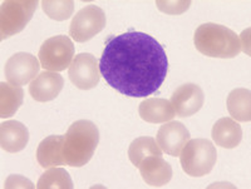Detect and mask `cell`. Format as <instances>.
<instances>
[{
    "label": "cell",
    "instance_id": "obj_9",
    "mask_svg": "<svg viewBox=\"0 0 251 189\" xmlns=\"http://www.w3.org/2000/svg\"><path fill=\"white\" fill-rule=\"evenodd\" d=\"M39 68L40 64L34 55L17 53L9 58L5 64L6 79L14 85H25L38 77Z\"/></svg>",
    "mask_w": 251,
    "mask_h": 189
},
{
    "label": "cell",
    "instance_id": "obj_13",
    "mask_svg": "<svg viewBox=\"0 0 251 189\" xmlns=\"http://www.w3.org/2000/svg\"><path fill=\"white\" fill-rule=\"evenodd\" d=\"M142 179L151 187L166 186L172 178V167L161 155L146 157L138 166Z\"/></svg>",
    "mask_w": 251,
    "mask_h": 189
},
{
    "label": "cell",
    "instance_id": "obj_12",
    "mask_svg": "<svg viewBox=\"0 0 251 189\" xmlns=\"http://www.w3.org/2000/svg\"><path fill=\"white\" fill-rule=\"evenodd\" d=\"M64 81L62 75L55 72L40 73L29 85V93L34 101L44 103L50 102L62 92Z\"/></svg>",
    "mask_w": 251,
    "mask_h": 189
},
{
    "label": "cell",
    "instance_id": "obj_21",
    "mask_svg": "<svg viewBox=\"0 0 251 189\" xmlns=\"http://www.w3.org/2000/svg\"><path fill=\"white\" fill-rule=\"evenodd\" d=\"M73 187L75 186L69 173L66 169L57 167L47 170L39 178L37 184L38 189H72Z\"/></svg>",
    "mask_w": 251,
    "mask_h": 189
},
{
    "label": "cell",
    "instance_id": "obj_6",
    "mask_svg": "<svg viewBox=\"0 0 251 189\" xmlns=\"http://www.w3.org/2000/svg\"><path fill=\"white\" fill-rule=\"evenodd\" d=\"M75 45L67 35H55L40 46L39 62L48 72H62L73 62Z\"/></svg>",
    "mask_w": 251,
    "mask_h": 189
},
{
    "label": "cell",
    "instance_id": "obj_14",
    "mask_svg": "<svg viewBox=\"0 0 251 189\" xmlns=\"http://www.w3.org/2000/svg\"><path fill=\"white\" fill-rule=\"evenodd\" d=\"M29 141L28 128L17 121L4 122L0 126V146L8 153L23 150Z\"/></svg>",
    "mask_w": 251,
    "mask_h": 189
},
{
    "label": "cell",
    "instance_id": "obj_8",
    "mask_svg": "<svg viewBox=\"0 0 251 189\" xmlns=\"http://www.w3.org/2000/svg\"><path fill=\"white\" fill-rule=\"evenodd\" d=\"M69 79L78 89L89 90L100 83V72L96 57L89 53L75 55L68 70Z\"/></svg>",
    "mask_w": 251,
    "mask_h": 189
},
{
    "label": "cell",
    "instance_id": "obj_19",
    "mask_svg": "<svg viewBox=\"0 0 251 189\" xmlns=\"http://www.w3.org/2000/svg\"><path fill=\"white\" fill-rule=\"evenodd\" d=\"M24 92L22 86L10 83L0 84V117L10 118L23 103Z\"/></svg>",
    "mask_w": 251,
    "mask_h": 189
},
{
    "label": "cell",
    "instance_id": "obj_18",
    "mask_svg": "<svg viewBox=\"0 0 251 189\" xmlns=\"http://www.w3.org/2000/svg\"><path fill=\"white\" fill-rule=\"evenodd\" d=\"M227 110L234 121H251V93L249 89H234L227 97Z\"/></svg>",
    "mask_w": 251,
    "mask_h": 189
},
{
    "label": "cell",
    "instance_id": "obj_11",
    "mask_svg": "<svg viewBox=\"0 0 251 189\" xmlns=\"http://www.w3.org/2000/svg\"><path fill=\"white\" fill-rule=\"evenodd\" d=\"M190 141V132L181 122L165 123L157 132V144L166 154L177 157Z\"/></svg>",
    "mask_w": 251,
    "mask_h": 189
},
{
    "label": "cell",
    "instance_id": "obj_20",
    "mask_svg": "<svg viewBox=\"0 0 251 189\" xmlns=\"http://www.w3.org/2000/svg\"><path fill=\"white\" fill-rule=\"evenodd\" d=\"M150 155H162V150L152 137H140L129 146L128 158L133 166L138 167L141 162Z\"/></svg>",
    "mask_w": 251,
    "mask_h": 189
},
{
    "label": "cell",
    "instance_id": "obj_2",
    "mask_svg": "<svg viewBox=\"0 0 251 189\" xmlns=\"http://www.w3.org/2000/svg\"><path fill=\"white\" fill-rule=\"evenodd\" d=\"M100 143V130L91 121H77L64 135L63 159L66 166L83 167L93 157Z\"/></svg>",
    "mask_w": 251,
    "mask_h": 189
},
{
    "label": "cell",
    "instance_id": "obj_7",
    "mask_svg": "<svg viewBox=\"0 0 251 189\" xmlns=\"http://www.w3.org/2000/svg\"><path fill=\"white\" fill-rule=\"evenodd\" d=\"M106 14L97 5H87L73 17L69 35L78 43H84L102 32L106 26Z\"/></svg>",
    "mask_w": 251,
    "mask_h": 189
},
{
    "label": "cell",
    "instance_id": "obj_23",
    "mask_svg": "<svg viewBox=\"0 0 251 189\" xmlns=\"http://www.w3.org/2000/svg\"><path fill=\"white\" fill-rule=\"evenodd\" d=\"M156 5L161 12L166 13V14L178 15L185 13L190 8L191 1H185V0H181V1H161V0H157Z\"/></svg>",
    "mask_w": 251,
    "mask_h": 189
},
{
    "label": "cell",
    "instance_id": "obj_17",
    "mask_svg": "<svg viewBox=\"0 0 251 189\" xmlns=\"http://www.w3.org/2000/svg\"><path fill=\"white\" fill-rule=\"evenodd\" d=\"M212 139L221 148H236L243 139V129L232 118H221L212 126Z\"/></svg>",
    "mask_w": 251,
    "mask_h": 189
},
{
    "label": "cell",
    "instance_id": "obj_10",
    "mask_svg": "<svg viewBox=\"0 0 251 189\" xmlns=\"http://www.w3.org/2000/svg\"><path fill=\"white\" fill-rule=\"evenodd\" d=\"M170 102L174 106L176 115L181 118L191 117L202 108L205 95L200 86L188 83L178 86L172 94Z\"/></svg>",
    "mask_w": 251,
    "mask_h": 189
},
{
    "label": "cell",
    "instance_id": "obj_15",
    "mask_svg": "<svg viewBox=\"0 0 251 189\" xmlns=\"http://www.w3.org/2000/svg\"><path fill=\"white\" fill-rule=\"evenodd\" d=\"M140 117L147 123L160 124L172 121L176 115L171 102L162 98H149L138 106Z\"/></svg>",
    "mask_w": 251,
    "mask_h": 189
},
{
    "label": "cell",
    "instance_id": "obj_16",
    "mask_svg": "<svg viewBox=\"0 0 251 189\" xmlns=\"http://www.w3.org/2000/svg\"><path fill=\"white\" fill-rule=\"evenodd\" d=\"M63 143L64 135H50L40 142L37 149V159L42 168H54L66 164L63 159Z\"/></svg>",
    "mask_w": 251,
    "mask_h": 189
},
{
    "label": "cell",
    "instance_id": "obj_22",
    "mask_svg": "<svg viewBox=\"0 0 251 189\" xmlns=\"http://www.w3.org/2000/svg\"><path fill=\"white\" fill-rule=\"evenodd\" d=\"M42 8L46 15H48L50 19L57 21H67L73 15V10H75V3L72 0H44L42 1Z\"/></svg>",
    "mask_w": 251,
    "mask_h": 189
},
{
    "label": "cell",
    "instance_id": "obj_24",
    "mask_svg": "<svg viewBox=\"0 0 251 189\" xmlns=\"http://www.w3.org/2000/svg\"><path fill=\"white\" fill-rule=\"evenodd\" d=\"M4 188H23V189H33L34 184L31 183L29 179L22 177V175H9L8 179L5 181V186Z\"/></svg>",
    "mask_w": 251,
    "mask_h": 189
},
{
    "label": "cell",
    "instance_id": "obj_4",
    "mask_svg": "<svg viewBox=\"0 0 251 189\" xmlns=\"http://www.w3.org/2000/svg\"><path fill=\"white\" fill-rule=\"evenodd\" d=\"M217 161L216 148L208 139L197 138L186 143L180 153L183 172L191 177H203L214 169Z\"/></svg>",
    "mask_w": 251,
    "mask_h": 189
},
{
    "label": "cell",
    "instance_id": "obj_3",
    "mask_svg": "<svg viewBox=\"0 0 251 189\" xmlns=\"http://www.w3.org/2000/svg\"><path fill=\"white\" fill-rule=\"evenodd\" d=\"M194 43L201 54L211 58L231 59L241 52L240 38L231 29L214 23H206L196 29Z\"/></svg>",
    "mask_w": 251,
    "mask_h": 189
},
{
    "label": "cell",
    "instance_id": "obj_1",
    "mask_svg": "<svg viewBox=\"0 0 251 189\" xmlns=\"http://www.w3.org/2000/svg\"><path fill=\"white\" fill-rule=\"evenodd\" d=\"M104 81L121 94L145 98L156 93L169 72L165 49L151 35L128 32L111 38L100 59Z\"/></svg>",
    "mask_w": 251,
    "mask_h": 189
},
{
    "label": "cell",
    "instance_id": "obj_5",
    "mask_svg": "<svg viewBox=\"0 0 251 189\" xmlns=\"http://www.w3.org/2000/svg\"><path fill=\"white\" fill-rule=\"evenodd\" d=\"M37 0H8L0 9V38L1 41L18 34L30 21L38 8Z\"/></svg>",
    "mask_w": 251,
    "mask_h": 189
}]
</instances>
